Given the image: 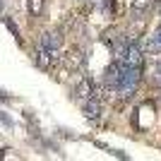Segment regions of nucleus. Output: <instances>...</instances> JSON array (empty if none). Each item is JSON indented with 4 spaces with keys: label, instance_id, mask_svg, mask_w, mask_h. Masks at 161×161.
<instances>
[{
    "label": "nucleus",
    "instance_id": "1",
    "mask_svg": "<svg viewBox=\"0 0 161 161\" xmlns=\"http://www.w3.org/2000/svg\"><path fill=\"white\" fill-rule=\"evenodd\" d=\"M142 75H144V63L142 65H125L123 82H120V87H118L115 94L120 96V99L135 96V92H137V87H140V82H142Z\"/></svg>",
    "mask_w": 161,
    "mask_h": 161
},
{
    "label": "nucleus",
    "instance_id": "2",
    "mask_svg": "<svg viewBox=\"0 0 161 161\" xmlns=\"http://www.w3.org/2000/svg\"><path fill=\"white\" fill-rule=\"evenodd\" d=\"M123 72H125V63L118 60V58H113V60L106 65V70H103V89H108V92H118V87H120L123 82Z\"/></svg>",
    "mask_w": 161,
    "mask_h": 161
},
{
    "label": "nucleus",
    "instance_id": "3",
    "mask_svg": "<svg viewBox=\"0 0 161 161\" xmlns=\"http://www.w3.org/2000/svg\"><path fill=\"white\" fill-rule=\"evenodd\" d=\"M92 96H99V94H96V84H94V80H92V77H82L80 84L75 87V99L87 101V99H92Z\"/></svg>",
    "mask_w": 161,
    "mask_h": 161
},
{
    "label": "nucleus",
    "instance_id": "4",
    "mask_svg": "<svg viewBox=\"0 0 161 161\" xmlns=\"http://www.w3.org/2000/svg\"><path fill=\"white\" fill-rule=\"evenodd\" d=\"M82 111H84V115H87L92 123L101 120V113H103V106H101L99 96H92V99L82 101Z\"/></svg>",
    "mask_w": 161,
    "mask_h": 161
},
{
    "label": "nucleus",
    "instance_id": "5",
    "mask_svg": "<svg viewBox=\"0 0 161 161\" xmlns=\"http://www.w3.org/2000/svg\"><path fill=\"white\" fill-rule=\"evenodd\" d=\"M34 60H36V65H39L41 70H51V65L58 60V53H55V51H48V48H43V46H39V48H36V53H34Z\"/></svg>",
    "mask_w": 161,
    "mask_h": 161
},
{
    "label": "nucleus",
    "instance_id": "6",
    "mask_svg": "<svg viewBox=\"0 0 161 161\" xmlns=\"http://www.w3.org/2000/svg\"><path fill=\"white\" fill-rule=\"evenodd\" d=\"M39 46L48 48V51H55V53H60V46H63V39L58 31H43L39 39Z\"/></svg>",
    "mask_w": 161,
    "mask_h": 161
},
{
    "label": "nucleus",
    "instance_id": "7",
    "mask_svg": "<svg viewBox=\"0 0 161 161\" xmlns=\"http://www.w3.org/2000/svg\"><path fill=\"white\" fill-rule=\"evenodd\" d=\"M149 10H152V0H132V7H130L132 19H144Z\"/></svg>",
    "mask_w": 161,
    "mask_h": 161
},
{
    "label": "nucleus",
    "instance_id": "8",
    "mask_svg": "<svg viewBox=\"0 0 161 161\" xmlns=\"http://www.w3.org/2000/svg\"><path fill=\"white\" fill-rule=\"evenodd\" d=\"M149 51L152 53H161V27H156L154 34L149 36Z\"/></svg>",
    "mask_w": 161,
    "mask_h": 161
},
{
    "label": "nucleus",
    "instance_id": "9",
    "mask_svg": "<svg viewBox=\"0 0 161 161\" xmlns=\"http://www.w3.org/2000/svg\"><path fill=\"white\" fill-rule=\"evenodd\" d=\"M27 7H29V14H31V17H39L41 10H43V0H27Z\"/></svg>",
    "mask_w": 161,
    "mask_h": 161
},
{
    "label": "nucleus",
    "instance_id": "10",
    "mask_svg": "<svg viewBox=\"0 0 161 161\" xmlns=\"http://www.w3.org/2000/svg\"><path fill=\"white\" fill-rule=\"evenodd\" d=\"M3 22H5V27L10 29V31H12V36H14V39H17V41H19V43H22L19 29H17V24H14V22H12V17H3Z\"/></svg>",
    "mask_w": 161,
    "mask_h": 161
},
{
    "label": "nucleus",
    "instance_id": "11",
    "mask_svg": "<svg viewBox=\"0 0 161 161\" xmlns=\"http://www.w3.org/2000/svg\"><path fill=\"white\" fill-rule=\"evenodd\" d=\"M154 84H156V87H161V60L154 65Z\"/></svg>",
    "mask_w": 161,
    "mask_h": 161
},
{
    "label": "nucleus",
    "instance_id": "12",
    "mask_svg": "<svg viewBox=\"0 0 161 161\" xmlns=\"http://www.w3.org/2000/svg\"><path fill=\"white\" fill-rule=\"evenodd\" d=\"M0 123H3V125H7V128H12L14 123H12V118H10V115L5 113V111H0Z\"/></svg>",
    "mask_w": 161,
    "mask_h": 161
},
{
    "label": "nucleus",
    "instance_id": "13",
    "mask_svg": "<svg viewBox=\"0 0 161 161\" xmlns=\"http://www.w3.org/2000/svg\"><path fill=\"white\" fill-rule=\"evenodd\" d=\"M0 12H3V0H0Z\"/></svg>",
    "mask_w": 161,
    "mask_h": 161
}]
</instances>
